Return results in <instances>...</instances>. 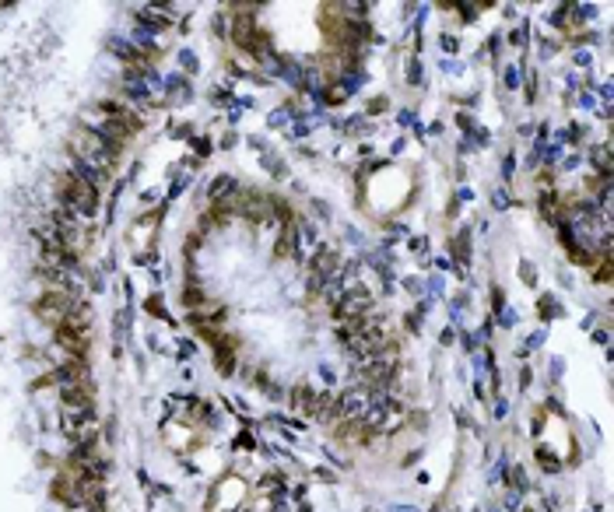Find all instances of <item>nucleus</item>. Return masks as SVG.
I'll use <instances>...</instances> for the list:
<instances>
[{
	"instance_id": "6e6552de",
	"label": "nucleus",
	"mask_w": 614,
	"mask_h": 512,
	"mask_svg": "<svg viewBox=\"0 0 614 512\" xmlns=\"http://www.w3.org/2000/svg\"><path fill=\"white\" fill-rule=\"evenodd\" d=\"M71 176H74V179H81V183H88V186H95V190H102V183H105L102 172H99V169H92L88 162H81L74 151H71Z\"/></svg>"
},
{
	"instance_id": "9b49d317",
	"label": "nucleus",
	"mask_w": 614,
	"mask_h": 512,
	"mask_svg": "<svg viewBox=\"0 0 614 512\" xmlns=\"http://www.w3.org/2000/svg\"><path fill=\"white\" fill-rule=\"evenodd\" d=\"M228 190H232V179H228V176H218V179L211 183V201H218V197L228 194Z\"/></svg>"
},
{
	"instance_id": "2eb2a0df",
	"label": "nucleus",
	"mask_w": 614,
	"mask_h": 512,
	"mask_svg": "<svg viewBox=\"0 0 614 512\" xmlns=\"http://www.w3.org/2000/svg\"><path fill=\"white\" fill-rule=\"evenodd\" d=\"M506 204H509V197H506V194L499 190V194H495V207H506Z\"/></svg>"
},
{
	"instance_id": "423d86ee",
	"label": "nucleus",
	"mask_w": 614,
	"mask_h": 512,
	"mask_svg": "<svg viewBox=\"0 0 614 512\" xmlns=\"http://www.w3.org/2000/svg\"><path fill=\"white\" fill-rule=\"evenodd\" d=\"M134 21H137V28H144V32H165V28L172 25L169 14H158V11H151V7H137V11H134Z\"/></svg>"
},
{
	"instance_id": "4468645a",
	"label": "nucleus",
	"mask_w": 614,
	"mask_h": 512,
	"mask_svg": "<svg viewBox=\"0 0 614 512\" xmlns=\"http://www.w3.org/2000/svg\"><path fill=\"white\" fill-rule=\"evenodd\" d=\"M194 148H197V155H201V158H204L207 151H211V144H207L204 137H201V141H194Z\"/></svg>"
},
{
	"instance_id": "20e7f679",
	"label": "nucleus",
	"mask_w": 614,
	"mask_h": 512,
	"mask_svg": "<svg viewBox=\"0 0 614 512\" xmlns=\"http://www.w3.org/2000/svg\"><path fill=\"white\" fill-rule=\"evenodd\" d=\"M119 92H123V99H130V102H151V85L141 78V71H126L123 74V81H119Z\"/></svg>"
},
{
	"instance_id": "0eeeda50",
	"label": "nucleus",
	"mask_w": 614,
	"mask_h": 512,
	"mask_svg": "<svg viewBox=\"0 0 614 512\" xmlns=\"http://www.w3.org/2000/svg\"><path fill=\"white\" fill-rule=\"evenodd\" d=\"M109 49L123 60V64H130V67H141V64H148V56L144 53H137V46L130 42V39H123V35H112L109 39Z\"/></svg>"
},
{
	"instance_id": "1a4fd4ad",
	"label": "nucleus",
	"mask_w": 614,
	"mask_h": 512,
	"mask_svg": "<svg viewBox=\"0 0 614 512\" xmlns=\"http://www.w3.org/2000/svg\"><path fill=\"white\" fill-rule=\"evenodd\" d=\"M365 393H369V390H365ZM365 393H362V390H348V393H344V397L337 400L341 414H344V417H355V414H362V407H369Z\"/></svg>"
},
{
	"instance_id": "ddd939ff",
	"label": "nucleus",
	"mask_w": 614,
	"mask_h": 512,
	"mask_svg": "<svg viewBox=\"0 0 614 512\" xmlns=\"http://www.w3.org/2000/svg\"><path fill=\"white\" fill-rule=\"evenodd\" d=\"M285 123H288V112L285 109H274L271 112V126H285Z\"/></svg>"
},
{
	"instance_id": "f8f14e48",
	"label": "nucleus",
	"mask_w": 614,
	"mask_h": 512,
	"mask_svg": "<svg viewBox=\"0 0 614 512\" xmlns=\"http://www.w3.org/2000/svg\"><path fill=\"white\" fill-rule=\"evenodd\" d=\"M179 64H183V71H197V56H194L190 49H183V53H179Z\"/></svg>"
},
{
	"instance_id": "7ed1b4c3",
	"label": "nucleus",
	"mask_w": 614,
	"mask_h": 512,
	"mask_svg": "<svg viewBox=\"0 0 614 512\" xmlns=\"http://www.w3.org/2000/svg\"><path fill=\"white\" fill-rule=\"evenodd\" d=\"M57 344L67 351V355H74V358H85L88 355V330H81V326H71V323H60L57 326Z\"/></svg>"
},
{
	"instance_id": "f257e3e1",
	"label": "nucleus",
	"mask_w": 614,
	"mask_h": 512,
	"mask_svg": "<svg viewBox=\"0 0 614 512\" xmlns=\"http://www.w3.org/2000/svg\"><path fill=\"white\" fill-rule=\"evenodd\" d=\"M60 204L71 207L74 214L92 218V214L99 210V190L88 186V183H81V179H74V176L67 172V176H60Z\"/></svg>"
},
{
	"instance_id": "dca6fc26",
	"label": "nucleus",
	"mask_w": 614,
	"mask_h": 512,
	"mask_svg": "<svg viewBox=\"0 0 614 512\" xmlns=\"http://www.w3.org/2000/svg\"><path fill=\"white\" fill-rule=\"evenodd\" d=\"M394 512H418V509H411V506H401V509H394Z\"/></svg>"
},
{
	"instance_id": "f03ea898",
	"label": "nucleus",
	"mask_w": 614,
	"mask_h": 512,
	"mask_svg": "<svg viewBox=\"0 0 614 512\" xmlns=\"http://www.w3.org/2000/svg\"><path fill=\"white\" fill-rule=\"evenodd\" d=\"M358 379L365 383V390L383 393L386 383L394 379V362H390V358H372V362H365V365L358 369Z\"/></svg>"
},
{
	"instance_id": "39448f33",
	"label": "nucleus",
	"mask_w": 614,
	"mask_h": 512,
	"mask_svg": "<svg viewBox=\"0 0 614 512\" xmlns=\"http://www.w3.org/2000/svg\"><path fill=\"white\" fill-rule=\"evenodd\" d=\"M67 410H81V407H92V383H74V386H64L60 390Z\"/></svg>"
},
{
	"instance_id": "9d476101",
	"label": "nucleus",
	"mask_w": 614,
	"mask_h": 512,
	"mask_svg": "<svg viewBox=\"0 0 614 512\" xmlns=\"http://www.w3.org/2000/svg\"><path fill=\"white\" fill-rule=\"evenodd\" d=\"M292 246H295V232H292V228H285V232H281V239H278V249H274V253H278V256H288V253H292Z\"/></svg>"
}]
</instances>
